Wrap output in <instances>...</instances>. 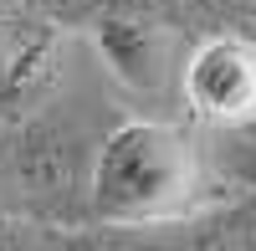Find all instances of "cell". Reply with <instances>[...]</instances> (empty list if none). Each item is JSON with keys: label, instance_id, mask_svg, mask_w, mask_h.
I'll return each mask as SVG.
<instances>
[{"label": "cell", "instance_id": "6", "mask_svg": "<svg viewBox=\"0 0 256 251\" xmlns=\"http://www.w3.org/2000/svg\"><path fill=\"white\" fill-rule=\"evenodd\" d=\"M230 231H241V241H256V195L241 205V216L230 220Z\"/></svg>", "mask_w": 256, "mask_h": 251}, {"label": "cell", "instance_id": "3", "mask_svg": "<svg viewBox=\"0 0 256 251\" xmlns=\"http://www.w3.org/2000/svg\"><path fill=\"white\" fill-rule=\"evenodd\" d=\"M180 92L195 108V118L216 128L256 123V41L236 31L200 41L180 67Z\"/></svg>", "mask_w": 256, "mask_h": 251}, {"label": "cell", "instance_id": "1", "mask_svg": "<svg viewBox=\"0 0 256 251\" xmlns=\"http://www.w3.org/2000/svg\"><path fill=\"white\" fill-rule=\"evenodd\" d=\"M200 195V154L180 128L128 118L98 144L88 174V210L98 226H164Z\"/></svg>", "mask_w": 256, "mask_h": 251}, {"label": "cell", "instance_id": "4", "mask_svg": "<svg viewBox=\"0 0 256 251\" xmlns=\"http://www.w3.org/2000/svg\"><path fill=\"white\" fill-rule=\"evenodd\" d=\"M88 31H92L98 56L134 92H159L169 82V46H174V36L159 20L154 0H108L92 16Z\"/></svg>", "mask_w": 256, "mask_h": 251}, {"label": "cell", "instance_id": "2", "mask_svg": "<svg viewBox=\"0 0 256 251\" xmlns=\"http://www.w3.org/2000/svg\"><path fill=\"white\" fill-rule=\"evenodd\" d=\"M67 31L36 16L26 0H0V128L46 108L62 77Z\"/></svg>", "mask_w": 256, "mask_h": 251}, {"label": "cell", "instance_id": "5", "mask_svg": "<svg viewBox=\"0 0 256 251\" xmlns=\"http://www.w3.org/2000/svg\"><path fill=\"white\" fill-rule=\"evenodd\" d=\"M26 6L72 36V31H88V26H92V16L108 6V0H26Z\"/></svg>", "mask_w": 256, "mask_h": 251}, {"label": "cell", "instance_id": "7", "mask_svg": "<svg viewBox=\"0 0 256 251\" xmlns=\"http://www.w3.org/2000/svg\"><path fill=\"white\" fill-rule=\"evenodd\" d=\"M154 6H256V0H154Z\"/></svg>", "mask_w": 256, "mask_h": 251}]
</instances>
